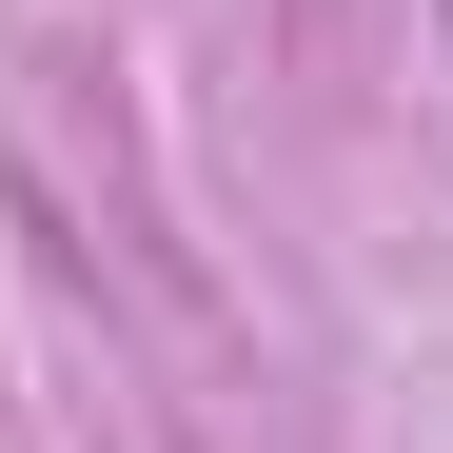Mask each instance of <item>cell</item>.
<instances>
[{"instance_id":"obj_1","label":"cell","mask_w":453,"mask_h":453,"mask_svg":"<svg viewBox=\"0 0 453 453\" xmlns=\"http://www.w3.org/2000/svg\"><path fill=\"white\" fill-rule=\"evenodd\" d=\"M434 20H453V0H434Z\"/></svg>"}]
</instances>
